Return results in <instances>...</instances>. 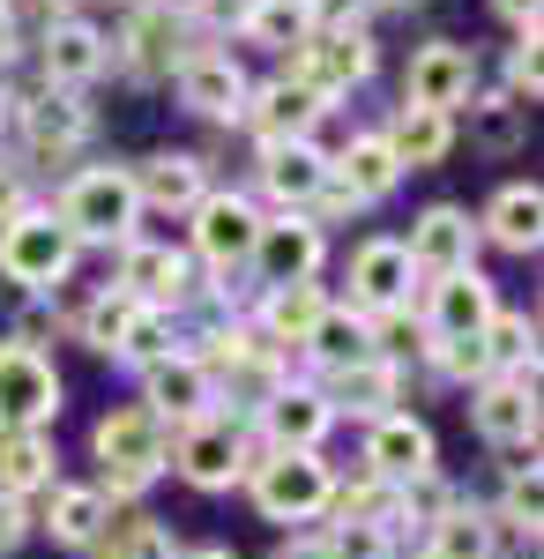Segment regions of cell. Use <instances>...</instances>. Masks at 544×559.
<instances>
[{
	"instance_id": "836d02e7",
	"label": "cell",
	"mask_w": 544,
	"mask_h": 559,
	"mask_svg": "<svg viewBox=\"0 0 544 559\" xmlns=\"http://www.w3.org/2000/svg\"><path fill=\"white\" fill-rule=\"evenodd\" d=\"M97 559H179V545L157 515H113L97 530Z\"/></svg>"
},
{
	"instance_id": "52a82bcc",
	"label": "cell",
	"mask_w": 544,
	"mask_h": 559,
	"mask_svg": "<svg viewBox=\"0 0 544 559\" xmlns=\"http://www.w3.org/2000/svg\"><path fill=\"white\" fill-rule=\"evenodd\" d=\"M172 463H179V477L194 492H224V485L247 477V440H239L232 418H194V426H179V440H172Z\"/></svg>"
},
{
	"instance_id": "277c9868",
	"label": "cell",
	"mask_w": 544,
	"mask_h": 559,
	"mask_svg": "<svg viewBox=\"0 0 544 559\" xmlns=\"http://www.w3.org/2000/svg\"><path fill=\"white\" fill-rule=\"evenodd\" d=\"M335 500V477L314 448H276L269 463H253V508L269 522H314Z\"/></svg>"
},
{
	"instance_id": "4316f807",
	"label": "cell",
	"mask_w": 544,
	"mask_h": 559,
	"mask_svg": "<svg viewBox=\"0 0 544 559\" xmlns=\"http://www.w3.org/2000/svg\"><path fill=\"white\" fill-rule=\"evenodd\" d=\"M388 150H395V165H403V173H425V165H440V157L456 150V112H425V105H403V112L388 120Z\"/></svg>"
},
{
	"instance_id": "ba28073f",
	"label": "cell",
	"mask_w": 544,
	"mask_h": 559,
	"mask_svg": "<svg viewBox=\"0 0 544 559\" xmlns=\"http://www.w3.org/2000/svg\"><path fill=\"white\" fill-rule=\"evenodd\" d=\"M172 90H179V105L194 112V120H239L247 112V68L232 60V52H210V45H194L179 68H172Z\"/></svg>"
},
{
	"instance_id": "d6a6232c",
	"label": "cell",
	"mask_w": 544,
	"mask_h": 559,
	"mask_svg": "<svg viewBox=\"0 0 544 559\" xmlns=\"http://www.w3.org/2000/svg\"><path fill=\"white\" fill-rule=\"evenodd\" d=\"M52 485V448H45V432H0V500H23V492H38Z\"/></svg>"
},
{
	"instance_id": "ab89813d",
	"label": "cell",
	"mask_w": 544,
	"mask_h": 559,
	"mask_svg": "<svg viewBox=\"0 0 544 559\" xmlns=\"http://www.w3.org/2000/svg\"><path fill=\"white\" fill-rule=\"evenodd\" d=\"M537 23H530V31H522V38H515V52H507V97H515V105H537Z\"/></svg>"
},
{
	"instance_id": "c3c4849f",
	"label": "cell",
	"mask_w": 544,
	"mask_h": 559,
	"mask_svg": "<svg viewBox=\"0 0 544 559\" xmlns=\"http://www.w3.org/2000/svg\"><path fill=\"white\" fill-rule=\"evenodd\" d=\"M276 559H329V545H321V537H292Z\"/></svg>"
},
{
	"instance_id": "4dcf8cb0",
	"label": "cell",
	"mask_w": 544,
	"mask_h": 559,
	"mask_svg": "<svg viewBox=\"0 0 544 559\" xmlns=\"http://www.w3.org/2000/svg\"><path fill=\"white\" fill-rule=\"evenodd\" d=\"M321 313H329V299H321L314 284H276V292L261 299V329H269V344H306Z\"/></svg>"
},
{
	"instance_id": "7bdbcfd3",
	"label": "cell",
	"mask_w": 544,
	"mask_h": 559,
	"mask_svg": "<svg viewBox=\"0 0 544 559\" xmlns=\"http://www.w3.org/2000/svg\"><path fill=\"white\" fill-rule=\"evenodd\" d=\"M314 31H366V0H306Z\"/></svg>"
},
{
	"instance_id": "f1b7e54d",
	"label": "cell",
	"mask_w": 544,
	"mask_h": 559,
	"mask_svg": "<svg viewBox=\"0 0 544 559\" xmlns=\"http://www.w3.org/2000/svg\"><path fill=\"white\" fill-rule=\"evenodd\" d=\"M105 522H113V500H105L97 485H52V500H45L52 545H97Z\"/></svg>"
},
{
	"instance_id": "7dc6e473",
	"label": "cell",
	"mask_w": 544,
	"mask_h": 559,
	"mask_svg": "<svg viewBox=\"0 0 544 559\" xmlns=\"http://www.w3.org/2000/svg\"><path fill=\"white\" fill-rule=\"evenodd\" d=\"M493 8H500L515 31H530V23H537V0H493Z\"/></svg>"
},
{
	"instance_id": "d590c367",
	"label": "cell",
	"mask_w": 544,
	"mask_h": 559,
	"mask_svg": "<svg viewBox=\"0 0 544 559\" xmlns=\"http://www.w3.org/2000/svg\"><path fill=\"white\" fill-rule=\"evenodd\" d=\"M425 559H493V530H485V515L448 508V515L433 522V545H425Z\"/></svg>"
},
{
	"instance_id": "4fadbf2b",
	"label": "cell",
	"mask_w": 544,
	"mask_h": 559,
	"mask_svg": "<svg viewBox=\"0 0 544 559\" xmlns=\"http://www.w3.org/2000/svg\"><path fill=\"white\" fill-rule=\"evenodd\" d=\"M292 75L314 90V97H343V90H358L374 75V38H366V31H314V38L298 45Z\"/></svg>"
},
{
	"instance_id": "44dd1931",
	"label": "cell",
	"mask_w": 544,
	"mask_h": 559,
	"mask_svg": "<svg viewBox=\"0 0 544 559\" xmlns=\"http://www.w3.org/2000/svg\"><path fill=\"white\" fill-rule=\"evenodd\" d=\"M187 23L172 15V8H142L134 15V31H127V45H120V60H127V75L134 83H172V68L187 60Z\"/></svg>"
},
{
	"instance_id": "e575fe53",
	"label": "cell",
	"mask_w": 544,
	"mask_h": 559,
	"mask_svg": "<svg viewBox=\"0 0 544 559\" xmlns=\"http://www.w3.org/2000/svg\"><path fill=\"white\" fill-rule=\"evenodd\" d=\"M239 31H247L253 45H269V52H284V45H306V38H314V23H306V0H253Z\"/></svg>"
},
{
	"instance_id": "8992f818",
	"label": "cell",
	"mask_w": 544,
	"mask_h": 559,
	"mask_svg": "<svg viewBox=\"0 0 544 559\" xmlns=\"http://www.w3.org/2000/svg\"><path fill=\"white\" fill-rule=\"evenodd\" d=\"M142 411H157L165 426H194V418H216V373L194 358V350H165L142 366Z\"/></svg>"
},
{
	"instance_id": "bcb514c9",
	"label": "cell",
	"mask_w": 544,
	"mask_h": 559,
	"mask_svg": "<svg viewBox=\"0 0 544 559\" xmlns=\"http://www.w3.org/2000/svg\"><path fill=\"white\" fill-rule=\"evenodd\" d=\"M23 52V31H15V0H0V68Z\"/></svg>"
},
{
	"instance_id": "3957f363",
	"label": "cell",
	"mask_w": 544,
	"mask_h": 559,
	"mask_svg": "<svg viewBox=\"0 0 544 559\" xmlns=\"http://www.w3.org/2000/svg\"><path fill=\"white\" fill-rule=\"evenodd\" d=\"M75 254H83L75 231H68L52 210H23L15 224H0V276L23 284V292H52V284H68Z\"/></svg>"
},
{
	"instance_id": "603a6c76",
	"label": "cell",
	"mask_w": 544,
	"mask_h": 559,
	"mask_svg": "<svg viewBox=\"0 0 544 559\" xmlns=\"http://www.w3.org/2000/svg\"><path fill=\"white\" fill-rule=\"evenodd\" d=\"M537 381H485L477 388V432L493 448H537Z\"/></svg>"
},
{
	"instance_id": "f6af8a7d",
	"label": "cell",
	"mask_w": 544,
	"mask_h": 559,
	"mask_svg": "<svg viewBox=\"0 0 544 559\" xmlns=\"http://www.w3.org/2000/svg\"><path fill=\"white\" fill-rule=\"evenodd\" d=\"M23 210H31V202H23V179H15L8 165H0V224H15Z\"/></svg>"
},
{
	"instance_id": "7402d4cb",
	"label": "cell",
	"mask_w": 544,
	"mask_h": 559,
	"mask_svg": "<svg viewBox=\"0 0 544 559\" xmlns=\"http://www.w3.org/2000/svg\"><path fill=\"white\" fill-rule=\"evenodd\" d=\"M329 179L351 194V202H358V210H366V202H380V194L403 179V165H395L388 134L374 128V134H351V142H343V157H329Z\"/></svg>"
},
{
	"instance_id": "cb8c5ba5",
	"label": "cell",
	"mask_w": 544,
	"mask_h": 559,
	"mask_svg": "<svg viewBox=\"0 0 544 559\" xmlns=\"http://www.w3.org/2000/svg\"><path fill=\"white\" fill-rule=\"evenodd\" d=\"M134 194H142V210H194L210 194V165L187 157V150H157V157H142Z\"/></svg>"
},
{
	"instance_id": "f907efd6",
	"label": "cell",
	"mask_w": 544,
	"mask_h": 559,
	"mask_svg": "<svg viewBox=\"0 0 544 559\" xmlns=\"http://www.w3.org/2000/svg\"><path fill=\"white\" fill-rule=\"evenodd\" d=\"M366 8H403V0H366Z\"/></svg>"
},
{
	"instance_id": "ac0fdd59",
	"label": "cell",
	"mask_w": 544,
	"mask_h": 559,
	"mask_svg": "<svg viewBox=\"0 0 544 559\" xmlns=\"http://www.w3.org/2000/svg\"><path fill=\"white\" fill-rule=\"evenodd\" d=\"M493 313H500L493 284H485L477 269H462V276H440V284H433V306H425V336H433V344H456V336H477Z\"/></svg>"
},
{
	"instance_id": "83f0119b",
	"label": "cell",
	"mask_w": 544,
	"mask_h": 559,
	"mask_svg": "<svg viewBox=\"0 0 544 559\" xmlns=\"http://www.w3.org/2000/svg\"><path fill=\"white\" fill-rule=\"evenodd\" d=\"M485 231L500 239L507 254H537V239H544V194H537V179L500 187V194H493V210H485Z\"/></svg>"
},
{
	"instance_id": "681fc988",
	"label": "cell",
	"mask_w": 544,
	"mask_h": 559,
	"mask_svg": "<svg viewBox=\"0 0 544 559\" xmlns=\"http://www.w3.org/2000/svg\"><path fill=\"white\" fill-rule=\"evenodd\" d=\"M179 559H239L232 545H202V552H179Z\"/></svg>"
},
{
	"instance_id": "1f68e13d",
	"label": "cell",
	"mask_w": 544,
	"mask_h": 559,
	"mask_svg": "<svg viewBox=\"0 0 544 559\" xmlns=\"http://www.w3.org/2000/svg\"><path fill=\"white\" fill-rule=\"evenodd\" d=\"M388 403H395V366H388V358H358V366H343V373H335V395H329V411H358V418H388Z\"/></svg>"
},
{
	"instance_id": "9c48e42d",
	"label": "cell",
	"mask_w": 544,
	"mask_h": 559,
	"mask_svg": "<svg viewBox=\"0 0 544 559\" xmlns=\"http://www.w3.org/2000/svg\"><path fill=\"white\" fill-rule=\"evenodd\" d=\"M470 90H477V52L456 38L418 45L403 68V105H425V112H456V105H470Z\"/></svg>"
},
{
	"instance_id": "74e56055",
	"label": "cell",
	"mask_w": 544,
	"mask_h": 559,
	"mask_svg": "<svg viewBox=\"0 0 544 559\" xmlns=\"http://www.w3.org/2000/svg\"><path fill=\"white\" fill-rule=\"evenodd\" d=\"M127 321H134V299H127V292H105V299H90V306H83V344L113 358V350H120V336H127Z\"/></svg>"
},
{
	"instance_id": "b9f144b4",
	"label": "cell",
	"mask_w": 544,
	"mask_h": 559,
	"mask_svg": "<svg viewBox=\"0 0 544 559\" xmlns=\"http://www.w3.org/2000/svg\"><path fill=\"white\" fill-rule=\"evenodd\" d=\"M500 515H515L522 530H537V455H530V463H507V508Z\"/></svg>"
},
{
	"instance_id": "ee69618b",
	"label": "cell",
	"mask_w": 544,
	"mask_h": 559,
	"mask_svg": "<svg viewBox=\"0 0 544 559\" xmlns=\"http://www.w3.org/2000/svg\"><path fill=\"white\" fill-rule=\"evenodd\" d=\"M23 530H31V515H23V500H0V559L23 545Z\"/></svg>"
},
{
	"instance_id": "f546056e",
	"label": "cell",
	"mask_w": 544,
	"mask_h": 559,
	"mask_svg": "<svg viewBox=\"0 0 544 559\" xmlns=\"http://www.w3.org/2000/svg\"><path fill=\"white\" fill-rule=\"evenodd\" d=\"M306 350H314V358H321L329 373L358 366V358H380L374 321H366V313H321V321H314V336H306Z\"/></svg>"
},
{
	"instance_id": "9a60e30c",
	"label": "cell",
	"mask_w": 544,
	"mask_h": 559,
	"mask_svg": "<svg viewBox=\"0 0 544 559\" xmlns=\"http://www.w3.org/2000/svg\"><path fill=\"white\" fill-rule=\"evenodd\" d=\"M329 254V239H321V224L314 216H276V224H261V239H253V276L276 292V284H314V269Z\"/></svg>"
},
{
	"instance_id": "f35d334b",
	"label": "cell",
	"mask_w": 544,
	"mask_h": 559,
	"mask_svg": "<svg viewBox=\"0 0 544 559\" xmlns=\"http://www.w3.org/2000/svg\"><path fill=\"white\" fill-rule=\"evenodd\" d=\"M172 350V313L165 306H134V321H127V336L113 358H134V366H150V358H165Z\"/></svg>"
},
{
	"instance_id": "8d00e7d4",
	"label": "cell",
	"mask_w": 544,
	"mask_h": 559,
	"mask_svg": "<svg viewBox=\"0 0 544 559\" xmlns=\"http://www.w3.org/2000/svg\"><path fill=\"white\" fill-rule=\"evenodd\" d=\"M522 112L530 105H515V97H485V105H470V128H477V142L485 150H522Z\"/></svg>"
},
{
	"instance_id": "7c38bea8",
	"label": "cell",
	"mask_w": 544,
	"mask_h": 559,
	"mask_svg": "<svg viewBox=\"0 0 544 559\" xmlns=\"http://www.w3.org/2000/svg\"><path fill=\"white\" fill-rule=\"evenodd\" d=\"M15 120H23V142H31V157H38V165L75 157V150L90 142V128H97L83 97H75V90H52V83H45L31 105H15Z\"/></svg>"
},
{
	"instance_id": "2e32d148",
	"label": "cell",
	"mask_w": 544,
	"mask_h": 559,
	"mask_svg": "<svg viewBox=\"0 0 544 559\" xmlns=\"http://www.w3.org/2000/svg\"><path fill=\"white\" fill-rule=\"evenodd\" d=\"M105 68H113V45H105L97 23H83V15H52L45 23V83L52 90H83Z\"/></svg>"
},
{
	"instance_id": "e0dca14e",
	"label": "cell",
	"mask_w": 544,
	"mask_h": 559,
	"mask_svg": "<svg viewBox=\"0 0 544 559\" xmlns=\"http://www.w3.org/2000/svg\"><path fill=\"white\" fill-rule=\"evenodd\" d=\"M351 299L366 321L380 313H395V306L411 299V254H403V239H366L358 261H351Z\"/></svg>"
},
{
	"instance_id": "6da1fadb",
	"label": "cell",
	"mask_w": 544,
	"mask_h": 559,
	"mask_svg": "<svg viewBox=\"0 0 544 559\" xmlns=\"http://www.w3.org/2000/svg\"><path fill=\"white\" fill-rule=\"evenodd\" d=\"M90 448H97V463H105V500H134L150 477L172 463V432L157 411H142V403H127V411H105L97 432H90Z\"/></svg>"
},
{
	"instance_id": "d4e9b609",
	"label": "cell",
	"mask_w": 544,
	"mask_h": 559,
	"mask_svg": "<svg viewBox=\"0 0 544 559\" xmlns=\"http://www.w3.org/2000/svg\"><path fill=\"white\" fill-rule=\"evenodd\" d=\"M335 426V411H329V395L321 388H276L269 403H261V432L276 440V448H321V432Z\"/></svg>"
},
{
	"instance_id": "5b68a950",
	"label": "cell",
	"mask_w": 544,
	"mask_h": 559,
	"mask_svg": "<svg viewBox=\"0 0 544 559\" xmlns=\"http://www.w3.org/2000/svg\"><path fill=\"white\" fill-rule=\"evenodd\" d=\"M60 418V373L38 344H0V432H45Z\"/></svg>"
},
{
	"instance_id": "30bf717a",
	"label": "cell",
	"mask_w": 544,
	"mask_h": 559,
	"mask_svg": "<svg viewBox=\"0 0 544 559\" xmlns=\"http://www.w3.org/2000/svg\"><path fill=\"white\" fill-rule=\"evenodd\" d=\"M403 254H411V276H425V284L462 276L470 254H477V224H470V210H456V202H433V210L411 224Z\"/></svg>"
},
{
	"instance_id": "60d3db41",
	"label": "cell",
	"mask_w": 544,
	"mask_h": 559,
	"mask_svg": "<svg viewBox=\"0 0 544 559\" xmlns=\"http://www.w3.org/2000/svg\"><path fill=\"white\" fill-rule=\"evenodd\" d=\"M321 545H329V559H388V522H343Z\"/></svg>"
},
{
	"instance_id": "7a4b0ae2",
	"label": "cell",
	"mask_w": 544,
	"mask_h": 559,
	"mask_svg": "<svg viewBox=\"0 0 544 559\" xmlns=\"http://www.w3.org/2000/svg\"><path fill=\"white\" fill-rule=\"evenodd\" d=\"M60 224L75 231V247H113V239H134V216H142V194H134V173L120 165H90L60 187Z\"/></svg>"
},
{
	"instance_id": "8fae6325",
	"label": "cell",
	"mask_w": 544,
	"mask_h": 559,
	"mask_svg": "<svg viewBox=\"0 0 544 559\" xmlns=\"http://www.w3.org/2000/svg\"><path fill=\"white\" fill-rule=\"evenodd\" d=\"M261 224L269 216L253 210L247 194H202L194 202V254L210 261V269H239V261H253V239H261Z\"/></svg>"
},
{
	"instance_id": "484cf974",
	"label": "cell",
	"mask_w": 544,
	"mask_h": 559,
	"mask_svg": "<svg viewBox=\"0 0 544 559\" xmlns=\"http://www.w3.org/2000/svg\"><path fill=\"white\" fill-rule=\"evenodd\" d=\"M261 187L284 202V210H306L321 187H329V157L314 142H269L261 150Z\"/></svg>"
},
{
	"instance_id": "d6986e66",
	"label": "cell",
	"mask_w": 544,
	"mask_h": 559,
	"mask_svg": "<svg viewBox=\"0 0 544 559\" xmlns=\"http://www.w3.org/2000/svg\"><path fill=\"white\" fill-rule=\"evenodd\" d=\"M120 292L134 306H179L194 292V269L187 254H172V247H150V239H127V261H120Z\"/></svg>"
},
{
	"instance_id": "5bb4252c",
	"label": "cell",
	"mask_w": 544,
	"mask_h": 559,
	"mask_svg": "<svg viewBox=\"0 0 544 559\" xmlns=\"http://www.w3.org/2000/svg\"><path fill=\"white\" fill-rule=\"evenodd\" d=\"M321 112H329V97H314L298 75H276V83L247 90V112H239V120H247V128L261 134V150H269V142H314Z\"/></svg>"
},
{
	"instance_id": "ffe728a7",
	"label": "cell",
	"mask_w": 544,
	"mask_h": 559,
	"mask_svg": "<svg viewBox=\"0 0 544 559\" xmlns=\"http://www.w3.org/2000/svg\"><path fill=\"white\" fill-rule=\"evenodd\" d=\"M366 463H374V477H388V485H411V477H425V471H433V432H425V418H411V411H388V418H374Z\"/></svg>"
}]
</instances>
